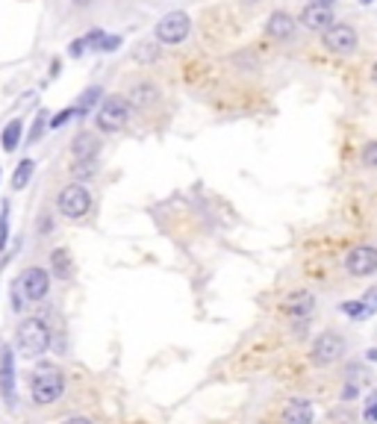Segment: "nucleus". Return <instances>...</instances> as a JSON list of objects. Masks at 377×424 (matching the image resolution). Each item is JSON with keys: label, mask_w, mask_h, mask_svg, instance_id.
<instances>
[{"label": "nucleus", "mask_w": 377, "mask_h": 424, "mask_svg": "<svg viewBox=\"0 0 377 424\" xmlns=\"http://www.w3.org/2000/svg\"><path fill=\"white\" fill-rule=\"evenodd\" d=\"M15 342H18V351L24 357H30V359L47 354V348H50V330H47V324L42 318H24L18 324Z\"/></svg>", "instance_id": "1"}, {"label": "nucleus", "mask_w": 377, "mask_h": 424, "mask_svg": "<svg viewBox=\"0 0 377 424\" xmlns=\"http://www.w3.org/2000/svg\"><path fill=\"white\" fill-rule=\"evenodd\" d=\"M127 121H130V101H127V97L112 95V97H106V101H100L95 124L104 133H118Z\"/></svg>", "instance_id": "2"}, {"label": "nucleus", "mask_w": 377, "mask_h": 424, "mask_svg": "<svg viewBox=\"0 0 377 424\" xmlns=\"http://www.w3.org/2000/svg\"><path fill=\"white\" fill-rule=\"evenodd\" d=\"M56 206H59V215H62V218L77 221V218H83L86 212L92 209V192L86 189V183H77V180H74L71 186H65V189L59 192Z\"/></svg>", "instance_id": "3"}, {"label": "nucleus", "mask_w": 377, "mask_h": 424, "mask_svg": "<svg viewBox=\"0 0 377 424\" xmlns=\"http://www.w3.org/2000/svg\"><path fill=\"white\" fill-rule=\"evenodd\" d=\"M30 392H33V401L35 404H56L62 392H65V377H62L59 371H39V374H33V380H30Z\"/></svg>", "instance_id": "4"}, {"label": "nucleus", "mask_w": 377, "mask_h": 424, "mask_svg": "<svg viewBox=\"0 0 377 424\" xmlns=\"http://www.w3.org/2000/svg\"><path fill=\"white\" fill-rule=\"evenodd\" d=\"M15 289L21 292L24 301H33L35 304V301H42V297L47 295V289H50V274L45 268H39V266H30V268H24L18 274Z\"/></svg>", "instance_id": "5"}, {"label": "nucleus", "mask_w": 377, "mask_h": 424, "mask_svg": "<svg viewBox=\"0 0 377 424\" xmlns=\"http://www.w3.org/2000/svg\"><path fill=\"white\" fill-rule=\"evenodd\" d=\"M188 27H192V21H188L186 12H168V15H162L159 24H157V39L162 44H180L186 35H188Z\"/></svg>", "instance_id": "6"}, {"label": "nucleus", "mask_w": 377, "mask_h": 424, "mask_svg": "<svg viewBox=\"0 0 377 424\" xmlns=\"http://www.w3.org/2000/svg\"><path fill=\"white\" fill-rule=\"evenodd\" d=\"M345 339L336 330H324L316 342H312V363L316 366H330L345 354Z\"/></svg>", "instance_id": "7"}, {"label": "nucleus", "mask_w": 377, "mask_h": 424, "mask_svg": "<svg viewBox=\"0 0 377 424\" xmlns=\"http://www.w3.org/2000/svg\"><path fill=\"white\" fill-rule=\"evenodd\" d=\"M345 271L354 277H369L377 271V247L371 245H357L354 251H348L345 256Z\"/></svg>", "instance_id": "8"}, {"label": "nucleus", "mask_w": 377, "mask_h": 424, "mask_svg": "<svg viewBox=\"0 0 377 424\" xmlns=\"http://www.w3.org/2000/svg\"><path fill=\"white\" fill-rule=\"evenodd\" d=\"M324 47L333 54H351L357 47V30L351 24H333L324 30Z\"/></svg>", "instance_id": "9"}, {"label": "nucleus", "mask_w": 377, "mask_h": 424, "mask_svg": "<svg viewBox=\"0 0 377 424\" xmlns=\"http://www.w3.org/2000/svg\"><path fill=\"white\" fill-rule=\"evenodd\" d=\"M0 395L9 407H15V357L9 345H0Z\"/></svg>", "instance_id": "10"}, {"label": "nucleus", "mask_w": 377, "mask_h": 424, "mask_svg": "<svg viewBox=\"0 0 377 424\" xmlns=\"http://www.w3.org/2000/svg\"><path fill=\"white\" fill-rule=\"evenodd\" d=\"M300 24L307 30H328L333 27V9L330 6H319V3H310L304 12H300Z\"/></svg>", "instance_id": "11"}, {"label": "nucleus", "mask_w": 377, "mask_h": 424, "mask_svg": "<svg viewBox=\"0 0 377 424\" xmlns=\"http://www.w3.org/2000/svg\"><path fill=\"white\" fill-rule=\"evenodd\" d=\"M283 424H312V404L304 401V398H292L283 407Z\"/></svg>", "instance_id": "12"}, {"label": "nucleus", "mask_w": 377, "mask_h": 424, "mask_svg": "<svg viewBox=\"0 0 377 424\" xmlns=\"http://www.w3.org/2000/svg\"><path fill=\"white\" fill-rule=\"evenodd\" d=\"M266 33L271 39H289L295 33V18L289 12H271L268 21H266Z\"/></svg>", "instance_id": "13"}, {"label": "nucleus", "mask_w": 377, "mask_h": 424, "mask_svg": "<svg viewBox=\"0 0 377 424\" xmlns=\"http://www.w3.org/2000/svg\"><path fill=\"white\" fill-rule=\"evenodd\" d=\"M312 307H316V297H312L310 292H298L295 297H289V301L283 304V309L289 316H295V318H304L312 313Z\"/></svg>", "instance_id": "14"}, {"label": "nucleus", "mask_w": 377, "mask_h": 424, "mask_svg": "<svg viewBox=\"0 0 377 424\" xmlns=\"http://www.w3.org/2000/svg\"><path fill=\"white\" fill-rule=\"evenodd\" d=\"M159 97V89L154 83H136L133 89H130V106H150Z\"/></svg>", "instance_id": "15"}, {"label": "nucleus", "mask_w": 377, "mask_h": 424, "mask_svg": "<svg viewBox=\"0 0 377 424\" xmlns=\"http://www.w3.org/2000/svg\"><path fill=\"white\" fill-rule=\"evenodd\" d=\"M71 151H74V156H77V159H95L97 151H100V142L95 139L92 133H80L77 139H74Z\"/></svg>", "instance_id": "16"}, {"label": "nucleus", "mask_w": 377, "mask_h": 424, "mask_svg": "<svg viewBox=\"0 0 377 424\" xmlns=\"http://www.w3.org/2000/svg\"><path fill=\"white\" fill-rule=\"evenodd\" d=\"M21 133H24V121L21 118H12L6 127H3V136H0V142H3V151L12 154L15 147L21 145Z\"/></svg>", "instance_id": "17"}, {"label": "nucleus", "mask_w": 377, "mask_h": 424, "mask_svg": "<svg viewBox=\"0 0 377 424\" xmlns=\"http://www.w3.org/2000/svg\"><path fill=\"white\" fill-rule=\"evenodd\" d=\"M33 171H35V162L33 159H21L18 165H15V171H12V189L21 192L24 186L33 180Z\"/></svg>", "instance_id": "18"}, {"label": "nucleus", "mask_w": 377, "mask_h": 424, "mask_svg": "<svg viewBox=\"0 0 377 424\" xmlns=\"http://www.w3.org/2000/svg\"><path fill=\"white\" fill-rule=\"evenodd\" d=\"M100 39H104V33L100 30H92L89 35H83V39H74L71 42V56H83L86 51H92V44H100Z\"/></svg>", "instance_id": "19"}, {"label": "nucleus", "mask_w": 377, "mask_h": 424, "mask_svg": "<svg viewBox=\"0 0 377 424\" xmlns=\"http://www.w3.org/2000/svg\"><path fill=\"white\" fill-rule=\"evenodd\" d=\"M50 266H54V274L62 280L71 277V259H68V251H54L50 254Z\"/></svg>", "instance_id": "20"}, {"label": "nucleus", "mask_w": 377, "mask_h": 424, "mask_svg": "<svg viewBox=\"0 0 377 424\" xmlns=\"http://www.w3.org/2000/svg\"><path fill=\"white\" fill-rule=\"evenodd\" d=\"M100 95H104V89H100V85H89V89H86L83 95H80V104H77V109L83 112V115H89V109L100 101Z\"/></svg>", "instance_id": "21"}, {"label": "nucleus", "mask_w": 377, "mask_h": 424, "mask_svg": "<svg viewBox=\"0 0 377 424\" xmlns=\"http://www.w3.org/2000/svg\"><path fill=\"white\" fill-rule=\"evenodd\" d=\"M97 171V165H95V159H77V162H74V168H71V174H74V180H89L92 177V174Z\"/></svg>", "instance_id": "22"}, {"label": "nucleus", "mask_w": 377, "mask_h": 424, "mask_svg": "<svg viewBox=\"0 0 377 424\" xmlns=\"http://www.w3.org/2000/svg\"><path fill=\"white\" fill-rule=\"evenodd\" d=\"M77 115L83 118V112H80L77 106H68V109H62V112H56V115H54V118H50L47 124H50V127H54V130H59V127H65V124H68L71 118H77Z\"/></svg>", "instance_id": "23"}, {"label": "nucleus", "mask_w": 377, "mask_h": 424, "mask_svg": "<svg viewBox=\"0 0 377 424\" xmlns=\"http://www.w3.org/2000/svg\"><path fill=\"white\" fill-rule=\"evenodd\" d=\"M339 309H342L345 316H351V318H366V304L362 301H345Z\"/></svg>", "instance_id": "24"}, {"label": "nucleus", "mask_w": 377, "mask_h": 424, "mask_svg": "<svg viewBox=\"0 0 377 424\" xmlns=\"http://www.w3.org/2000/svg\"><path fill=\"white\" fill-rule=\"evenodd\" d=\"M362 418H366V424H377V392H371L366 398V413H362Z\"/></svg>", "instance_id": "25"}, {"label": "nucleus", "mask_w": 377, "mask_h": 424, "mask_svg": "<svg viewBox=\"0 0 377 424\" xmlns=\"http://www.w3.org/2000/svg\"><path fill=\"white\" fill-rule=\"evenodd\" d=\"M362 165H366V168H377V142L366 145V151H362Z\"/></svg>", "instance_id": "26"}, {"label": "nucleus", "mask_w": 377, "mask_h": 424, "mask_svg": "<svg viewBox=\"0 0 377 424\" xmlns=\"http://www.w3.org/2000/svg\"><path fill=\"white\" fill-rule=\"evenodd\" d=\"M362 304H366V316H374L377 313V283L371 286L366 295H362Z\"/></svg>", "instance_id": "27"}, {"label": "nucleus", "mask_w": 377, "mask_h": 424, "mask_svg": "<svg viewBox=\"0 0 377 424\" xmlns=\"http://www.w3.org/2000/svg\"><path fill=\"white\" fill-rule=\"evenodd\" d=\"M118 44H121L118 35H104V39H100V44H97V51L112 54V51H118Z\"/></svg>", "instance_id": "28"}, {"label": "nucleus", "mask_w": 377, "mask_h": 424, "mask_svg": "<svg viewBox=\"0 0 377 424\" xmlns=\"http://www.w3.org/2000/svg\"><path fill=\"white\" fill-rule=\"evenodd\" d=\"M136 56H139L142 62H150V59H157V56H159V51H157V44H142V51L136 54Z\"/></svg>", "instance_id": "29"}, {"label": "nucleus", "mask_w": 377, "mask_h": 424, "mask_svg": "<svg viewBox=\"0 0 377 424\" xmlns=\"http://www.w3.org/2000/svg\"><path fill=\"white\" fill-rule=\"evenodd\" d=\"M45 118H47V112H42V115H39V121H35V124H33V133H30V142H35V139H39V136H42V127H45Z\"/></svg>", "instance_id": "30"}, {"label": "nucleus", "mask_w": 377, "mask_h": 424, "mask_svg": "<svg viewBox=\"0 0 377 424\" xmlns=\"http://www.w3.org/2000/svg\"><path fill=\"white\" fill-rule=\"evenodd\" d=\"M65 424H92L89 418H83V416H74V418H68Z\"/></svg>", "instance_id": "31"}, {"label": "nucleus", "mask_w": 377, "mask_h": 424, "mask_svg": "<svg viewBox=\"0 0 377 424\" xmlns=\"http://www.w3.org/2000/svg\"><path fill=\"white\" fill-rule=\"evenodd\" d=\"M312 3H319V6H333L336 0H312Z\"/></svg>", "instance_id": "32"}, {"label": "nucleus", "mask_w": 377, "mask_h": 424, "mask_svg": "<svg viewBox=\"0 0 377 424\" xmlns=\"http://www.w3.org/2000/svg\"><path fill=\"white\" fill-rule=\"evenodd\" d=\"M369 359H371V363H377V348H371V351H369Z\"/></svg>", "instance_id": "33"}, {"label": "nucleus", "mask_w": 377, "mask_h": 424, "mask_svg": "<svg viewBox=\"0 0 377 424\" xmlns=\"http://www.w3.org/2000/svg\"><path fill=\"white\" fill-rule=\"evenodd\" d=\"M74 3H77V6H89L92 0H74Z\"/></svg>", "instance_id": "34"}, {"label": "nucleus", "mask_w": 377, "mask_h": 424, "mask_svg": "<svg viewBox=\"0 0 377 424\" xmlns=\"http://www.w3.org/2000/svg\"><path fill=\"white\" fill-rule=\"evenodd\" d=\"M371 80L377 83V62H374V68H371Z\"/></svg>", "instance_id": "35"}, {"label": "nucleus", "mask_w": 377, "mask_h": 424, "mask_svg": "<svg viewBox=\"0 0 377 424\" xmlns=\"http://www.w3.org/2000/svg\"><path fill=\"white\" fill-rule=\"evenodd\" d=\"M360 3H371V0H360Z\"/></svg>", "instance_id": "36"}]
</instances>
